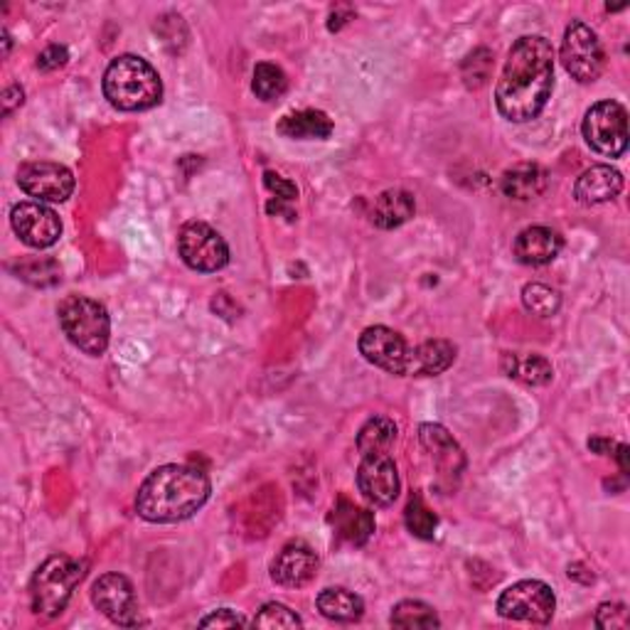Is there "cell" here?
Instances as JSON below:
<instances>
[{"label": "cell", "instance_id": "cell-14", "mask_svg": "<svg viewBox=\"0 0 630 630\" xmlns=\"http://www.w3.org/2000/svg\"><path fill=\"white\" fill-rule=\"evenodd\" d=\"M360 355L367 362L380 367V370L390 375H406V357H409V345H406L404 337L392 331L387 325H372L362 331L360 341Z\"/></svg>", "mask_w": 630, "mask_h": 630}, {"label": "cell", "instance_id": "cell-34", "mask_svg": "<svg viewBox=\"0 0 630 630\" xmlns=\"http://www.w3.org/2000/svg\"><path fill=\"white\" fill-rule=\"evenodd\" d=\"M264 186L271 195H276V200L286 202V205L296 202V198H298V188L294 186V182L286 180L284 176H278V173H274V170L264 173Z\"/></svg>", "mask_w": 630, "mask_h": 630}, {"label": "cell", "instance_id": "cell-16", "mask_svg": "<svg viewBox=\"0 0 630 630\" xmlns=\"http://www.w3.org/2000/svg\"><path fill=\"white\" fill-rule=\"evenodd\" d=\"M318 571V555L306 542H290L278 551L276 559L271 561V579L278 586L300 589L306 586Z\"/></svg>", "mask_w": 630, "mask_h": 630}, {"label": "cell", "instance_id": "cell-10", "mask_svg": "<svg viewBox=\"0 0 630 630\" xmlns=\"http://www.w3.org/2000/svg\"><path fill=\"white\" fill-rule=\"evenodd\" d=\"M92 604L116 626L133 628L141 623L139 601H135L133 584L123 574H104L94 581Z\"/></svg>", "mask_w": 630, "mask_h": 630}, {"label": "cell", "instance_id": "cell-33", "mask_svg": "<svg viewBox=\"0 0 630 630\" xmlns=\"http://www.w3.org/2000/svg\"><path fill=\"white\" fill-rule=\"evenodd\" d=\"M596 628L601 630H616V628H628V608L623 604H601L594 618Z\"/></svg>", "mask_w": 630, "mask_h": 630}, {"label": "cell", "instance_id": "cell-23", "mask_svg": "<svg viewBox=\"0 0 630 630\" xmlns=\"http://www.w3.org/2000/svg\"><path fill=\"white\" fill-rule=\"evenodd\" d=\"M500 188L512 200L520 202L535 200L547 188V173L535 166V163H520V166L506 170V176L500 180Z\"/></svg>", "mask_w": 630, "mask_h": 630}, {"label": "cell", "instance_id": "cell-37", "mask_svg": "<svg viewBox=\"0 0 630 630\" xmlns=\"http://www.w3.org/2000/svg\"><path fill=\"white\" fill-rule=\"evenodd\" d=\"M17 104H23V90L13 84L3 92V114H11Z\"/></svg>", "mask_w": 630, "mask_h": 630}, {"label": "cell", "instance_id": "cell-6", "mask_svg": "<svg viewBox=\"0 0 630 630\" xmlns=\"http://www.w3.org/2000/svg\"><path fill=\"white\" fill-rule=\"evenodd\" d=\"M584 139L591 151L606 158H620L628 148V111L618 102H598L584 116Z\"/></svg>", "mask_w": 630, "mask_h": 630}, {"label": "cell", "instance_id": "cell-8", "mask_svg": "<svg viewBox=\"0 0 630 630\" xmlns=\"http://www.w3.org/2000/svg\"><path fill=\"white\" fill-rule=\"evenodd\" d=\"M561 64L576 82H596L606 67V52L598 35L586 23L574 21L561 40Z\"/></svg>", "mask_w": 630, "mask_h": 630}, {"label": "cell", "instance_id": "cell-3", "mask_svg": "<svg viewBox=\"0 0 630 630\" xmlns=\"http://www.w3.org/2000/svg\"><path fill=\"white\" fill-rule=\"evenodd\" d=\"M104 96L119 111H145L163 99V82L151 62L139 55H121L106 67Z\"/></svg>", "mask_w": 630, "mask_h": 630}, {"label": "cell", "instance_id": "cell-32", "mask_svg": "<svg viewBox=\"0 0 630 630\" xmlns=\"http://www.w3.org/2000/svg\"><path fill=\"white\" fill-rule=\"evenodd\" d=\"M251 626H257V628H300L304 626V620L298 618L296 610H290L288 606L271 601V604L261 606L257 618L251 620Z\"/></svg>", "mask_w": 630, "mask_h": 630}, {"label": "cell", "instance_id": "cell-25", "mask_svg": "<svg viewBox=\"0 0 630 630\" xmlns=\"http://www.w3.org/2000/svg\"><path fill=\"white\" fill-rule=\"evenodd\" d=\"M502 367H506L508 377H515V380L532 384V387L549 384L551 377H555V367H551L547 357H542V355L518 357V355L506 353V357H502Z\"/></svg>", "mask_w": 630, "mask_h": 630}, {"label": "cell", "instance_id": "cell-18", "mask_svg": "<svg viewBox=\"0 0 630 630\" xmlns=\"http://www.w3.org/2000/svg\"><path fill=\"white\" fill-rule=\"evenodd\" d=\"M623 190V176L610 166H594L584 170L574 186V198L579 205H604L620 195Z\"/></svg>", "mask_w": 630, "mask_h": 630}, {"label": "cell", "instance_id": "cell-29", "mask_svg": "<svg viewBox=\"0 0 630 630\" xmlns=\"http://www.w3.org/2000/svg\"><path fill=\"white\" fill-rule=\"evenodd\" d=\"M251 90L261 102H274L284 96L288 90V80L281 67L271 62H259L254 67V80H251Z\"/></svg>", "mask_w": 630, "mask_h": 630}, {"label": "cell", "instance_id": "cell-31", "mask_svg": "<svg viewBox=\"0 0 630 630\" xmlns=\"http://www.w3.org/2000/svg\"><path fill=\"white\" fill-rule=\"evenodd\" d=\"M522 304H525V308L532 316L551 318L559 313L561 296L555 288H549L545 284H527L525 288H522Z\"/></svg>", "mask_w": 630, "mask_h": 630}, {"label": "cell", "instance_id": "cell-22", "mask_svg": "<svg viewBox=\"0 0 630 630\" xmlns=\"http://www.w3.org/2000/svg\"><path fill=\"white\" fill-rule=\"evenodd\" d=\"M276 131L286 139L296 141H323L333 133V119L325 111L318 109H304L286 114L284 119L278 121Z\"/></svg>", "mask_w": 630, "mask_h": 630}, {"label": "cell", "instance_id": "cell-11", "mask_svg": "<svg viewBox=\"0 0 630 630\" xmlns=\"http://www.w3.org/2000/svg\"><path fill=\"white\" fill-rule=\"evenodd\" d=\"M17 186L37 202H64L74 192V176L60 163L33 161L17 170Z\"/></svg>", "mask_w": 630, "mask_h": 630}, {"label": "cell", "instance_id": "cell-35", "mask_svg": "<svg viewBox=\"0 0 630 630\" xmlns=\"http://www.w3.org/2000/svg\"><path fill=\"white\" fill-rule=\"evenodd\" d=\"M249 620L231 608H219L200 620V628H247Z\"/></svg>", "mask_w": 630, "mask_h": 630}, {"label": "cell", "instance_id": "cell-17", "mask_svg": "<svg viewBox=\"0 0 630 630\" xmlns=\"http://www.w3.org/2000/svg\"><path fill=\"white\" fill-rule=\"evenodd\" d=\"M564 239L549 227H527L515 237V259L525 266H545L559 257Z\"/></svg>", "mask_w": 630, "mask_h": 630}, {"label": "cell", "instance_id": "cell-30", "mask_svg": "<svg viewBox=\"0 0 630 630\" xmlns=\"http://www.w3.org/2000/svg\"><path fill=\"white\" fill-rule=\"evenodd\" d=\"M404 522L406 530L419 539H433L436 530H439V515L426 506L421 496H412L409 506L404 510Z\"/></svg>", "mask_w": 630, "mask_h": 630}, {"label": "cell", "instance_id": "cell-9", "mask_svg": "<svg viewBox=\"0 0 630 630\" xmlns=\"http://www.w3.org/2000/svg\"><path fill=\"white\" fill-rule=\"evenodd\" d=\"M180 259L192 271L200 274H215L229 264V247L217 229L205 222H188L178 235Z\"/></svg>", "mask_w": 630, "mask_h": 630}, {"label": "cell", "instance_id": "cell-12", "mask_svg": "<svg viewBox=\"0 0 630 630\" xmlns=\"http://www.w3.org/2000/svg\"><path fill=\"white\" fill-rule=\"evenodd\" d=\"M11 225L23 245L50 249L62 237V219L43 202H21L11 212Z\"/></svg>", "mask_w": 630, "mask_h": 630}, {"label": "cell", "instance_id": "cell-38", "mask_svg": "<svg viewBox=\"0 0 630 630\" xmlns=\"http://www.w3.org/2000/svg\"><path fill=\"white\" fill-rule=\"evenodd\" d=\"M589 449L594 451V453H598V455H614L616 453V449H618V443H614L610 439H591L589 441Z\"/></svg>", "mask_w": 630, "mask_h": 630}, {"label": "cell", "instance_id": "cell-1", "mask_svg": "<svg viewBox=\"0 0 630 630\" xmlns=\"http://www.w3.org/2000/svg\"><path fill=\"white\" fill-rule=\"evenodd\" d=\"M555 90V47L542 35H525L512 45L496 86L502 119L527 123L545 111Z\"/></svg>", "mask_w": 630, "mask_h": 630}, {"label": "cell", "instance_id": "cell-24", "mask_svg": "<svg viewBox=\"0 0 630 630\" xmlns=\"http://www.w3.org/2000/svg\"><path fill=\"white\" fill-rule=\"evenodd\" d=\"M316 604L318 610H321L328 620H335V623H355V620H360L365 614L362 598L341 586L321 591Z\"/></svg>", "mask_w": 630, "mask_h": 630}, {"label": "cell", "instance_id": "cell-36", "mask_svg": "<svg viewBox=\"0 0 630 630\" xmlns=\"http://www.w3.org/2000/svg\"><path fill=\"white\" fill-rule=\"evenodd\" d=\"M67 60H70L67 47L50 45L45 52H40V57H37V67H40L43 72H50V70H57V67H64Z\"/></svg>", "mask_w": 630, "mask_h": 630}, {"label": "cell", "instance_id": "cell-5", "mask_svg": "<svg viewBox=\"0 0 630 630\" xmlns=\"http://www.w3.org/2000/svg\"><path fill=\"white\" fill-rule=\"evenodd\" d=\"M84 561L67 555L45 559L31 581V604L35 614L47 618L60 616L84 579Z\"/></svg>", "mask_w": 630, "mask_h": 630}, {"label": "cell", "instance_id": "cell-26", "mask_svg": "<svg viewBox=\"0 0 630 630\" xmlns=\"http://www.w3.org/2000/svg\"><path fill=\"white\" fill-rule=\"evenodd\" d=\"M396 441V424L390 416H372L357 433V451L362 455H380L390 453Z\"/></svg>", "mask_w": 630, "mask_h": 630}, {"label": "cell", "instance_id": "cell-28", "mask_svg": "<svg viewBox=\"0 0 630 630\" xmlns=\"http://www.w3.org/2000/svg\"><path fill=\"white\" fill-rule=\"evenodd\" d=\"M390 623L394 628H439L441 618L424 601H402L392 608Z\"/></svg>", "mask_w": 630, "mask_h": 630}, {"label": "cell", "instance_id": "cell-20", "mask_svg": "<svg viewBox=\"0 0 630 630\" xmlns=\"http://www.w3.org/2000/svg\"><path fill=\"white\" fill-rule=\"evenodd\" d=\"M416 212V202L412 192H406L402 188L384 190L375 198L370 219L375 227L380 229H396L402 227L404 222H409Z\"/></svg>", "mask_w": 630, "mask_h": 630}, {"label": "cell", "instance_id": "cell-2", "mask_svg": "<svg viewBox=\"0 0 630 630\" xmlns=\"http://www.w3.org/2000/svg\"><path fill=\"white\" fill-rule=\"evenodd\" d=\"M210 478L195 465H161L143 480L135 496V512L155 525H170L195 515L210 498Z\"/></svg>", "mask_w": 630, "mask_h": 630}, {"label": "cell", "instance_id": "cell-19", "mask_svg": "<svg viewBox=\"0 0 630 630\" xmlns=\"http://www.w3.org/2000/svg\"><path fill=\"white\" fill-rule=\"evenodd\" d=\"M331 525L335 527V535L345 539L347 545L360 547L367 539L375 535V515L370 510H365L355 502L341 498L333 508Z\"/></svg>", "mask_w": 630, "mask_h": 630}, {"label": "cell", "instance_id": "cell-4", "mask_svg": "<svg viewBox=\"0 0 630 630\" xmlns=\"http://www.w3.org/2000/svg\"><path fill=\"white\" fill-rule=\"evenodd\" d=\"M60 328L74 347H80L82 353L99 357L109 347L111 337V318L99 300L86 298V296H67L60 308Z\"/></svg>", "mask_w": 630, "mask_h": 630}, {"label": "cell", "instance_id": "cell-21", "mask_svg": "<svg viewBox=\"0 0 630 630\" xmlns=\"http://www.w3.org/2000/svg\"><path fill=\"white\" fill-rule=\"evenodd\" d=\"M455 360V347L449 341H426L409 350L406 357V375L436 377L449 370Z\"/></svg>", "mask_w": 630, "mask_h": 630}, {"label": "cell", "instance_id": "cell-15", "mask_svg": "<svg viewBox=\"0 0 630 630\" xmlns=\"http://www.w3.org/2000/svg\"><path fill=\"white\" fill-rule=\"evenodd\" d=\"M419 441L426 449V453H429L439 478L453 486L465 468V455L461 451V445L455 443L453 436L445 431L441 424H421Z\"/></svg>", "mask_w": 630, "mask_h": 630}, {"label": "cell", "instance_id": "cell-27", "mask_svg": "<svg viewBox=\"0 0 630 630\" xmlns=\"http://www.w3.org/2000/svg\"><path fill=\"white\" fill-rule=\"evenodd\" d=\"M13 271L17 274V278H23L33 286H55V284H60V278H62L60 264H57V261L50 257L21 259L17 264H13Z\"/></svg>", "mask_w": 630, "mask_h": 630}, {"label": "cell", "instance_id": "cell-13", "mask_svg": "<svg viewBox=\"0 0 630 630\" xmlns=\"http://www.w3.org/2000/svg\"><path fill=\"white\" fill-rule=\"evenodd\" d=\"M357 488L362 498L377 508H387L400 498V471L390 459V453L362 455L360 468H357Z\"/></svg>", "mask_w": 630, "mask_h": 630}, {"label": "cell", "instance_id": "cell-7", "mask_svg": "<svg viewBox=\"0 0 630 630\" xmlns=\"http://www.w3.org/2000/svg\"><path fill=\"white\" fill-rule=\"evenodd\" d=\"M557 610V596L545 581L525 579L502 591L498 598V614L508 620L545 626Z\"/></svg>", "mask_w": 630, "mask_h": 630}]
</instances>
